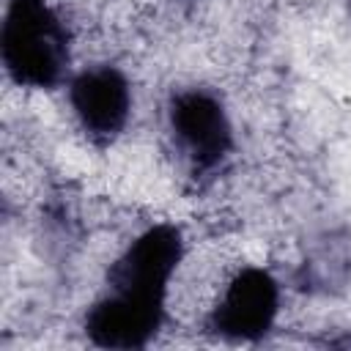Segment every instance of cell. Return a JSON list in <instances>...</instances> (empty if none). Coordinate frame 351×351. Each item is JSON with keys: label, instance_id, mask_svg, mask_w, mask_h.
<instances>
[{"label": "cell", "instance_id": "6da1fadb", "mask_svg": "<svg viewBox=\"0 0 351 351\" xmlns=\"http://www.w3.org/2000/svg\"><path fill=\"white\" fill-rule=\"evenodd\" d=\"M0 60L19 88L49 90L71 63V38L49 0H8L0 25Z\"/></svg>", "mask_w": 351, "mask_h": 351}, {"label": "cell", "instance_id": "7a4b0ae2", "mask_svg": "<svg viewBox=\"0 0 351 351\" xmlns=\"http://www.w3.org/2000/svg\"><path fill=\"white\" fill-rule=\"evenodd\" d=\"M184 258V236L170 222L140 230L115 258L107 274V291L123 299L167 310L170 282Z\"/></svg>", "mask_w": 351, "mask_h": 351}, {"label": "cell", "instance_id": "3957f363", "mask_svg": "<svg viewBox=\"0 0 351 351\" xmlns=\"http://www.w3.org/2000/svg\"><path fill=\"white\" fill-rule=\"evenodd\" d=\"M167 126L195 170H217L233 151L228 107L208 88H184L167 104Z\"/></svg>", "mask_w": 351, "mask_h": 351}, {"label": "cell", "instance_id": "277c9868", "mask_svg": "<svg viewBox=\"0 0 351 351\" xmlns=\"http://www.w3.org/2000/svg\"><path fill=\"white\" fill-rule=\"evenodd\" d=\"M277 315V280L261 266H247L228 280L208 315V329L228 343H258L274 329Z\"/></svg>", "mask_w": 351, "mask_h": 351}, {"label": "cell", "instance_id": "5b68a950", "mask_svg": "<svg viewBox=\"0 0 351 351\" xmlns=\"http://www.w3.org/2000/svg\"><path fill=\"white\" fill-rule=\"evenodd\" d=\"M69 104L80 129L107 145L132 118V85L118 66H88L69 80Z\"/></svg>", "mask_w": 351, "mask_h": 351}, {"label": "cell", "instance_id": "8992f818", "mask_svg": "<svg viewBox=\"0 0 351 351\" xmlns=\"http://www.w3.org/2000/svg\"><path fill=\"white\" fill-rule=\"evenodd\" d=\"M162 307L137 304L132 299H123L118 293L104 291L85 313V337L99 348H115V351H134L154 343L165 324Z\"/></svg>", "mask_w": 351, "mask_h": 351}]
</instances>
